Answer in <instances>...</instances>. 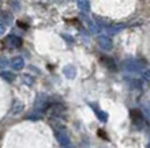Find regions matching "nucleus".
Returning <instances> with one entry per match:
<instances>
[{"mask_svg":"<svg viewBox=\"0 0 150 148\" xmlns=\"http://www.w3.org/2000/svg\"><path fill=\"white\" fill-rule=\"evenodd\" d=\"M55 136H56V140L60 143V145H63V147L70 145V137H68V135L64 128L55 129Z\"/></svg>","mask_w":150,"mask_h":148,"instance_id":"f257e3e1","label":"nucleus"},{"mask_svg":"<svg viewBox=\"0 0 150 148\" xmlns=\"http://www.w3.org/2000/svg\"><path fill=\"white\" fill-rule=\"evenodd\" d=\"M143 62L141 61V60H126L124 61V68H126L127 71H141V68H142Z\"/></svg>","mask_w":150,"mask_h":148,"instance_id":"f03ea898","label":"nucleus"},{"mask_svg":"<svg viewBox=\"0 0 150 148\" xmlns=\"http://www.w3.org/2000/svg\"><path fill=\"white\" fill-rule=\"evenodd\" d=\"M6 42H7L8 46H11V48H19L21 45H22V39H21V37L10 34L6 37Z\"/></svg>","mask_w":150,"mask_h":148,"instance_id":"7ed1b4c3","label":"nucleus"},{"mask_svg":"<svg viewBox=\"0 0 150 148\" xmlns=\"http://www.w3.org/2000/svg\"><path fill=\"white\" fill-rule=\"evenodd\" d=\"M98 43H100V46L103 48V49H105V51L112 49V41H111V38H109L108 35H105V34L98 35Z\"/></svg>","mask_w":150,"mask_h":148,"instance_id":"20e7f679","label":"nucleus"},{"mask_svg":"<svg viewBox=\"0 0 150 148\" xmlns=\"http://www.w3.org/2000/svg\"><path fill=\"white\" fill-rule=\"evenodd\" d=\"M10 65H11L14 69H22L25 67V59L22 56H15V57L11 60Z\"/></svg>","mask_w":150,"mask_h":148,"instance_id":"39448f33","label":"nucleus"},{"mask_svg":"<svg viewBox=\"0 0 150 148\" xmlns=\"http://www.w3.org/2000/svg\"><path fill=\"white\" fill-rule=\"evenodd\" d=\"M23 110H25V105H23V103H22L21 101H15V102H14V105H12L11 114H12V116H18V114H21Z\"/></svg>","mask_w":150,"mask_h":148,"instance_id":"423d86ee","label":"nucleus"},{"mask_svg":"<svg viewBox=\"0 0 150 148\" xmlns=\"http://www.w3.org/2000/svg\"><path fill=\"white\" fill-rule=\"evenodd\" d=\"M63 74L67 76L68 79H74L76 76V69L74 65H66L63 68Z\"/></svg>","mask_w":150,"mask_h":148,"instance_id":"0eeeda50","label":"nucleus"},{"mask_svg":"<svg viewBox=\"0 0 150 148\" xmlns=\"http://www.w3.org/2000/svg\"><path fill=\"white\" fill-rule=\"evenodd\" d=\"M0 76H1L6 82H14V80H15V74L11 72V71H8V69L0 71Z\"/></svg>","mask_w":150,"mask_h":148,"instance_id":"6e6552de","label":"nucleus"},{"mask_svg":"<svg viewBox=\"0 0 150 148\" xmlns=\"http://www.w3.org/2000/svg\"><path fill=\"white\" fill-rule=\"evenodd\" d=\"M91 107L94 109V112H96V116L98 117V120L100 121H103V122H107L108 121V114L104 112V110H101V109H98V107H94V106L91 105Z\"/></svg>","mask_w":150,"mask_h":148,"instance_id":"1a4fd4ad","label":"nucleus"},{"mask_svg":"<svg viewBox=\"0 0 150 148\" xmlns=\"http://www.w3.org/2000/svg\"><path fill=\"white\" fill-rule=\"evenodd\" d=\"M64 112V107L62 105H52L51 106V114L52 116H56V117H59L62 116Z\"/></svg>","mask_w":150,"mask_h":148,"instance_id":"9d476101","label":"nucleus"},{"mask_svg":"<svg viewBox=\"0 0 150 148\" xmlns=\"http://www.w3.org/2000/svg\"><path fill=\"white\" fill-rule=\"evenodd\" d=\"M78 7L82 12L90 11V3H89V0H78Z\"/></svg>","mask_w":150,"mask_h":148,"instance_id":"9b49d317","label":"nucleus"},{"mask_svg":"<svg viewBox=\"0 0 150 148\" xmlns=\"http://www.w3.org/2000/svg\"><path fill=\"white\" fill-rule=\"evenodd\" d=\"M1 20H3V25H4V26H6V25H7V26H10V25L14 22V19H12V15H11V14H7V12H4V14H3V16H1Z\"/></svg>","mask_w":150,"mask_h":148,"instance_id":"f8f14e48","label":"nucleus"},{"mask_svg":"<svg viewBox=\"0 0 150 148\" xmlns=\"http://www.w3.org/2000/svg\"><path fill=\"white\" fill-rule=\"evenodd\" d=\"M41 117H42V116H41V110H36V109H34V112H32L30 114L26 116L28 120H40Z\"/></svg>","mask_w":150,"mask_h":148,"instance_id":"ddd939ff","label":"nucleus"},{"mask_svg":"<svg viewBox=\"0 0 150 148\" xmlns=\"http://www.w3.org/2000/svg\"><path fill=\"white\" fill-rule=\"evenodd\" d=\"M23 80H25V84H28V86L34 84V78L30 76V75H23Z\"/></svg>","mask_w":150,"mask_h":148,"instance_id":"4468645a","label":"nucleus"},{"mask_svg":"<svg viewBox=\"0 0 150 148\" xmlns=\"http://www.w3.org/2000/svg\"><path fill=\"white\" fill-rule=\"evenodd\" d=\"M8 65H10V61H8L6 57H0V69L8 68Z\"/></svg>","mask_w":150,"mask_h":148,"instance_id":"2eb2a0df","label":"nucleus"},{"mask_svg":"<svg viewBox=\"0 0 150 148\" xmlns=\"http://www.w3.org/2000/svg\"><path fill=\"white\" fill-rule=\"evenodd\" d=\"M103 59H104V62H105V64H107L111 69H115V64L112 62V60L109 59V57H103Z\"/></svg>","mask_w":150,"mask_h":148,"instance_id":"dca6fc26","label":"nucleus"},{"mask_svg":"<svg viewBox=\"0 0 150 148\" xmlns=\"http://www.w3.org/2000/svg\"><path fill=\"white\" fill-rule=\"evenodd\" d=\"M6 33V26L3 23H0V35H3Z\"/></svg>","mask_w":150,"mask_h":148,"instance_id":"f3484780","label":"nucleus"},{"mask_svg":"<svg viewBox=\"0 0 150 148\" xmlns=\"http://www.w3.org/2000/svg\"><path fill=\"white\" fill-rule=\"evenodd\" d=\"M143 79H145V80H147V79H149V71H146V72L143 74Z\"/></svg>","mask_w":150,"mask_h":148,"instance_id":"a211bd4d","label":"nucleus"},{"mask_svg":"<svg viewBox=\"0 0 150 148\" xmlns=\"http://www.w3.org/2000/svg\"><path fill=\"white\" fill-rule=\"evenodd\" d=\"M29 68H30V69H33V71H34V72H36V74H38V72H40V71L38 69H37V68H36V67H29Z\"/></svg>","mask_w":150,"mask_h":148,"instance_id":"6ab92c4d","label":"nucleus"}]
</instances>
